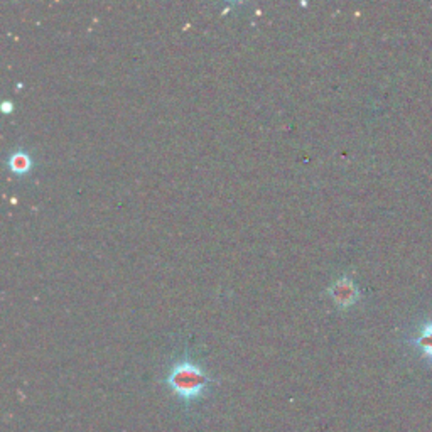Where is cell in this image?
Returning <instances> with one entry per match:
<instances>
[{"label":"cell","mask_w":432,"mask_h":432,"mask_svg":"<svg viewBox=\"0 0 432 432\" xmlns=\"http://www.w3.org/2000/svg\"><path fill=\"white\" fill-rule=\"evenodd\" d=\"M210 378L196 363L184 360L176 363L168 377V385L184 400H195L204 393Z\"/></svg>","instance_id":"cell-1"},{"label":"cell","mask_w":432,"mask_h":432,"mask_svg":"<svg viewBox=\"0 0 432 432\" xmlns=\"http://www.w3.org/2000/svg\"><path fill=\"white\" fill-rule=\"evenodd\" d=\"M329 294H331L333 301L336 302V306L340 308H350L351 304H355L358 301V289L350 279L341 277L336 280L331 287H329Z\"/></svg>","instance_id":"cell-2"},{"label":"cell","mask_w":432,"mask_h":432,"mask_svg":"<svg viewBox=\"0 0 432 432\" xmlns=\"http://www.w3.org/2000/svg\"><path fill=\"white\" fill-rule=\"evenodd\" d=\"M32 157L31 154L26 153V150H12L9 155V159H7V166H9L10 173L14 174H28L29 170L32 169Z\"/></svg>","instance_id":"cell-3"},{"label":"cell","mask_w":432,"mask_h":432,"mask_svg":"<svg viewBox=\"0 0 432 432\" xmlns=\"http://www.w3.org/2000/svg\"><path fill=\"white\" fill-rule=\"evenodd\" d=\"M414 343H415V346L420 350V353H422L424 356H427V358L432 362V321L431 323L424 324L422 328L419 329V335L415 336Z\"/></svg>","instance_id":"cell-4"},{"label":"cell","mask_w":432,"mask_h":432,"mask_svg":"<svg viewBox=\"0 0 432 432\" xmlns=\"http://www.w3.org/2000/svg\"><path fill=\"white\" fill-rule=\"evenodd\" d=\"M2 107H3V112H6V113H7V112H10V110H12V107H14V105H12V104H10V101H3V104H2Z\"/></svg>","instance_id":"cell-5"}]
</instances>
